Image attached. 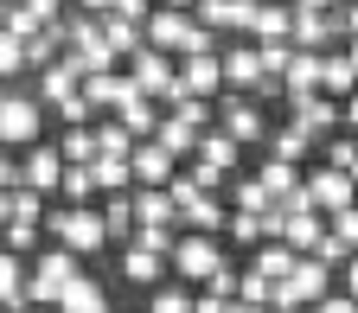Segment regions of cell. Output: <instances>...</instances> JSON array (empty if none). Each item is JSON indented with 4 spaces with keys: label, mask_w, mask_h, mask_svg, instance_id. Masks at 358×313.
<instances>
[{
    "label": "cell",
    "mask_w": 358,
    "mask_h": 313,
    "mask_svg": "<svg viewBox=\"0 0 358 313\" xmlns=\"http://www.w3.org/2000/svg\"><path fill=\"white\" fill-rule=\"evenodd\" d=\"M38 231L52 237V243H64V249H77V256H103V249H109V231H103V211H96V198H90V205L45 198Z\"/></svg>",
    "instance_id": "obj_1"
},
{
    "label": "cell",
    "mask_w": 358,
    "mask_h": 313,
    "mask_svg": "<svg viewBox=\"0 0 358 313\" xmlns=\"http://www.w3.org/2000/svg\"><path fill=\"white\" fill-rule=\"evenodd\" d=\"M77 268H83L77 249H64V243H38V249H32V268H26V300H32V307H52Z\"/></svg>",
    "instance_id": "obj_2"
},
{
    "label": "cell",
    "mask_w": 358,
    "mask_h": 313,
    "mask_svg": "<svg viewBox=\"0 0 358 313\" xmlns=\"http://www.w3.org/2000/svg\"><path fill=\"white\" fill-rule=\"evenodd\" d=\"M231 256H224V237H211V231H179L173 237V249H166V275H179V282H205L211 268H224Z\"/></svg>",
    "instance_id": "obj_3"
},
{
    "label": "cell",
    "mask_w": 358,
    "mask_h": 313,
    "mask_svg": "<svg viewBox=\"0 0 358 313\" xmlns=\"http://www.w3.org/2000/svg\"><path fill=\"white\" fill-rule=\"evenodd\" d=\"M32 141H45V103L26 96V89H13V83H0V147L20 154Z\"/></svg>",
    "instance_id": "obj_4"
},
{
    "label": "cell",
    "mask_w": 358,
    "mask_h": 313,
    "mask_svg": "<svg viewBox=\"0 0 358 313\" xmlns=\"http://www.w3.org/2000/svg\"><path fill=\"white\" fill-rule=\"evenodd\" d=\"M327 288H333V268H327L320 256H294V268L275 282V300H268V307H282V313H307Z\"/></svg>",
    "instance_id": "obj_5"
},
{
    "label": "cell",
    "mask_w": 358,
    "mask_h": 313,
    "mask_svg": "<svg viewBox=\"0 0 358 313\" xmlns=\"http://www.w3.org/2000/svg\"><path fill=\"white\" fill-rule=\"evenodd\" d=\"M211 128H224L237 147H262V134H268L262 103H250L243 89H217V122H211Z\"/></svg>",
    "instance_id": "obj_6"
},
{
    "label": "cell",
    "mask_w": 358,
    "mask_h": 313,
    "mask_svg": "<svg viewBox=\"0 0 358 313\" xmlns=\"http://www.w3.org/2000/svg\"><path fill=\"white\" fill-rule=\"evenodd\" d=\"M301 192H307V205L320 211V217H333V211H345V205L358 198V179L320 160V166H307V173H301Z\"/></svg>",
    "instance_id": "obj_7"
},
{
    "label": "cell",
    "mask_w": 358,
    "mask_h": 313,
    "mask_svg": "<svg viewBox=\"0 0 358 313\" xmlns=\"http://www.w3.org/2000/svg\"><path fill=\"white\" fill-rule=\"evenodd\" d=\"M262 231L275 237V243H288L294 256H307L313 243L327 237V217H320V211H282V205H268V211H262Z\"/></svg>",
    "instance_id": "obj_8"
},
{
    "label": "cell",
    "mask_w": 358,
    "mask_h": 313,
    "mask_svg": "<svg viewBox=\"0 0 358 313\" xmlns=\"http://www.w3.org/2000/svg\"><path fill=\"white\" fill-rule=\"evenodd\" d=\"M224 89V71H217V52H186L173 58V96H217Z\"/></svg>",
    "instance_id": "obj_9"
},
{
    "label": "cell",
    "mask_w": 358,
    "mask_h": 313,
    "mask_svg": "<svg viewBox=\"0 0 358 313\" xmlns=\"http://www.w3.org/2000/svg\"><path fill=\"white\" fill-rule=\"evenodd\" d=\"M128 83L141 89V96L166 103V96H173V52H154V45H141V52H128Z\"/></svg>",
    "instance_id": "obj_10"
},
{
    "label": "cell",
    "mask_w": 358,
    "mask_h": 313,
    "mask_svg": "<svg viewBox=\"0 0 358 313\" xmlns=\"http://www.w3.org/2000/svg\"><path fill=\"white\" fill-rule=\"evenodd\" d=\"M58 179H64V154H58L52 141L20 147V186H32V192H45V198H58Z\"/></svg>",
    "instance_id": "obj_11"
},
{
    "label": "cell",
    "mask_w": 358,
    "mask_h": 313,
    "mask_svg": "<svg viewBox=\"0 0 358 313\" xmlns=\"http://www.w3.org/2000/svg\"><path fill=\"white\" fill-rule=\"evenodd\" d=\"M173 166H179V160L148 134V141H134V147H128V186H166Z\"/></svg>",
    "instance_id": "obj_12"
},
{
    "label": "cell",
    "mask_w": 358,
    "mask_h": 313,
    "mask_svg": "<svg viewBox=\"0 0 358 313\" xmlns=\"http://www.w3.org/2000/svg\"><path fill=\"white\" fill-rule=\"evenodd\" d=\"M115 268H122V282H134V288H160L166 282V256L148 249V243H122Z\"/></svg>",
    "instance_id": "obj_13"
},
{
    "label": "cell",
    "mask_w": 358,
    "mask_h": 313,
    "mask_svg": "<svg viewBox=\"0 0 358 313\" xmlns=\"http://www.w3.org/2000/svg\"><path fill=\"white\" fill-rule=\"evenodd\" d=\"M52 313H109V294H103V282L90 275V268H77L64 282V294L52 300Z\"/></svg>",
    "instance_id": "obj_14"
},
{
    "label": "cell",
    "mask_w": 358,
    "mask_h": 313,
    "mask_svg": "<svg viewBox=\"0 0 358 313\" xmlns=\"http://www.w3.org/2000/svg\"><path fill=\"white\" fill-rule=\"evenodd\" d=\"M224 217H231L224 192H192L186 205H179V231H211V237H224Z\"/></svg>",
    "instance_id": "obj_15"
},
{
    "label": "cell",
    "mask_w": 358,
    "mask_h": 313,
    "mask_svg": "<svg viewBox=\"0 0 358 313\" xmlns=\"http://www.w3.org/2000/svg\"><path fill=\"white\" fill-rule=\"evenodd\" d=\"M288 122H294V128H307L313 141H320V134H333V128H339V103L313 89V96H294V103H288Z\"/></svg>",
    "instance_id": "obj_16"
},
{
    "label": "cell",
    "mask_w": 358,
    "mask_h": 313,
    "mask_svg": "<svg viewBox=\"0 0 358 313\" xmlns=\"http://www.w3.org/2000/svg\"><path fill=\"white\" fill-rule=\"evenodd\" d=\"M77 89H83V103H90V109H109V115H115V103H128V96H134L128 71H96V77H83Z\"/></svg>",
    "instance_id": "obj_17"
},
{
    "label": "cell",
    "mask_w": 358,
    "mask_h": 313,
    "mask_svg": "<svg viewBox=\"0 0 358 313\" xmlns=\"http://www.w3.org/2000/svg\"><path fill=\"white\" fill-rule=\"evenodd\" d=\"M26 256H13L7 243H0V313H26Z\"/></svg>",
    "instance_id": "obj_18"
},
{
    "label": "cell",
    "mask_w": 358,
    "mask_h": 313,
    "mask_svg": "<svg viewBox=\"0 0 358 313\" xmlns=\"http://www.w3.org/2000/svg\"><path fill=\"white\" fill-rule=\"evenodd\" d=\"M199 134H205V128H192V122H179L173 109H160V122H154V141H160V147H166V154H173L179 166L192 160V147H199Z\"/></svg>",
    "instance_id": "obj_19"
},
{
    "label": "cell",
    "mask_w": 358,
    "mask_h": 313,
    "mask_svg": "<svg viewBox=\"0 0 358 313\" xmlns=\"http://www.w3.org/2000/svg\"><path fill=\"white\" fill-rule=\"evenodd\" d=\"M320 89V52H294L288 64H282V96L294 103V96H313ZM282 103V109H288Z\"/></svg>",
    "instance_id": "obj_20"
},
{
    "label": "cell",
    "mask_w": 358,
    "mask_h": 313,
    "mask_svg": "<svg viewBox=\"0 0 358 313\" xmlns=\"http://www.w3.org/2000/svg\"><path fill=\"white\" fill-rule=\"evenodd\" d=\"M134 198V224H173L179 231V205L166 198V186H128Z\"/></svg>",
    "instance_id": "obj_21"
},
{
    "label": "cell",
    "mask_w": 358,
    "mask_h": 313,
    "mask_svg": "<svg viewBox=\"0 0 358 313\" xmlns=\"http://www.w3.org/2000/svg\"><path fill=\"white\" fill-rule=\"evenodd\" d=\"M32 77H38V83H32V96H38V103H52V109L77 96V71H71L64 58H58V64H45V71H32Z\"/></svg>",
    "instance_id": "obj_22"
},
{
    "label": "cell",
    "mask_w": 358,
    "mask_h": 313,
    "mask_svg": "<svg viewBox=\"0 0 358 313\" xmlns=\"http://www.w3.org/2000/svg\"><path fill=\"white\" fill-rule=\"evenodd\" d=\"M64 20H52V26H38L32 38H26V71H45V64H58L64 58Z\"/></svg>",
    "instance_id": "obj_23"
},
{
    "label": "cell",
    "mask_w": 358,
    "mask_h": 313,
    "mask_svg": "<svg viewBox=\"0 0 358 313\" xmlns=\"http://www.w3.org/2000/svg\"><path fill=\"white\" fill-rule=\"evenodd\" d=\"M224 205H231V211H268L275 198H268V186L256 173H231V179H224Z\"/></svg>",
    "instance_id": "obj_24"
},
{
    "label": "cell",
    "mask_w": 358,
    "mask_h": 313,
    "mask_svg": "<svg viewBox=\"0 0 358 313\" xmlns=\"http://www.w3.org/2000/svg\"><path fill=\"white\" fill-rule=\"evenodd\" d=\"M313 154H320L327 166H339V173H352V179H358V134H352V128L320 134V141H313Z\"/></svg>",
    "instance_id": "obj_25"
},
{
    "label": "cell",
    "mask_w": 358,
    "mask_h": 313,
    "mask_svg": "<svg viewBox=\"0 0 358 313\" xmlns=\"http://www.w3.org/2000/svg\"><path fill=\"white\" fill-rule=\"evenodd\" d=\"M352 89H358V77H352V64H345V52H339V45H327V52H320V96H352Z\"/></svg>",
    "instance_id": "obj_26"
},
{
    "label": "cell",
    "mask_w": 358,
    "mask_h": 313,
    "mask_svg": "<svg viewBox=\"0 0 358 313\" xmlns=\"http://www.w3.org/2000/svg\"><path fill=\"white\" fill-rule=\"evenodd\" d=\"M96 211H103L109 243H128V237H134V198H128V192H103V198H96Z\"/></svg>",
    "instance_id": "obj_27"
},
{
    "label": "cell",
    "mask_w": 358,
    "mask_h": 313,
    "mask_svg": "<svg viewBox=\"0 0 358 313\" xmlns=\"http://www.w3.org/2000/svg\"><path fill=\"white\" fill-rule=\"evenodd\" d=\"M115 122L134 134V141H148V134H154V122H160V103L154 96H141V89H134V96L128 103H115Z\"/></svg>",
    "instance_id": "obj_28"
},
{
    "label": "cell",
    "mask_w": 358,
    "mask_h": 313,
    "mask_svg": "<svg viewBox=\"0 0 358 313\" xmlns=\"http://www.w3.org/2000/svg\"><path fill=\"white\" fill-rule=\"evenodd\" d=\"M237 154H243V147H237L224 128H205L199 147H192V160H205V166H217V173H237Z\"/></svg>",
    "instance_id": "obj_29"
},
{
    "label": "cell",
    "mask_w": 358,
    "mask_h": 313,
    "mask_svg": "<svg viewBox=\"0 0 358 313\" xmlns=\"http://www.w3.org/2000/svg\"><path fill=\"white\" fill-rule=\"evenodd\" d=\"M262 147H268V154H275V160H294V166H301V160L313 154V134L288 122V128H268V134H262Z\"/></svg>",
    "instance_id": "obj_30"
},
{
    "label": "cell",
    "mask_w": 358,
    "mask_h": 313,
    "mask_svg": "<svg viewBox=\"0 0 358 313\" xmlns=\"http://www.w3.org/2000/svg\"><path fill=\"white\" fill-rule=\"evenodd\" d=\"M250 268H256V275H268V282H282L288 268H294V249H288V243H275V237H262V243L250 249Z\"/></svg>",
    "instance_id": "obj_31"
},
{
    "label": "cell",
    "mask_w": 358,
    "mask_h": 313,
    "mask_svg": "<svg viewBox=\"0 0 358 313\" xmlns=\"http://www.w3.org/2000/svg\"><path fill=\"white\" fill-rule=\"evenodd\" d=\"M288 20H294L288 0H256V26H250V38H288Z\"/></svg>",
    "instance_id": "obj_32"
},
{
    "label": "cell",
    "mask_w": 358,
    "mask_h": 313,
    "mask_svg": "<svg viewBox=\"0 0 358 313\" xmlns=\"http://www.w3.org/2000/svg\"><path fill=\"white\" fill-rule=\"evenodd\" d=\"M96 20H103V38H109V52H115V58H128V52H141V45H148L141 26L122 20V13H96Z\"/></svg>",
    "instance_id": "obj_33"
},
{
    "label": "cell",
    "mask_w": 358,
    "mask_h": 313,
    "mask_svg": "<svg viewBox=\"0 0 358 313\" xmlns=\"http://www.w3.org/2000/svg\"><path fill=\"white\" fill-rule=\"evenodd\" d=\"M52 147L64 154V166H90V160H96V134H90V122H83V128H64Z\"/></svg>",
    "instance_id": "obj_34"
},
{
    "label": "cell",
    "mask_w": 358,
    "mask_h": 313,
    "mask_svg": "<svg viewBox=\"0 0 358 313\" xmlns=\"http://www.w3.org/2000/svg\"><path fill=\"white\" fill-rule=\"evenodd\" d=\"M90 179H96V198L103 192H128V160L122 154H96L90 160Z\"/></svg>",
    "instance_id": "obj_35"
},
{
    "label": "cell",
    "mask_w": 358,
    "mask_h": 313,
    "mask_svg": "<svg viewBox=\"0 0 358 313\" xmlns=\"http://www.w3.org/2000/svg\"><path fill=\"white\" fill-rule=\"evenodd\" d=\"M224 237H231L237 249H256L268 231H262V211H231V217H224Z\"/></svg>",
    "instance_id": "obj_36"
},
{
    "label": "cell",
    "mask_w": 358,
    "mask_h": 313,
    "mask_svg": "<svg viewBox=\"0 0 358 313\" xmlns=\"http://www.w3.org/2000/svg\"><path fill=\"white\" fill-rule=\"evenodd\" d=\"M148 313H192V282H160L148 294Z\"/></svg>",
    "instance_id": "obj_37"
},
{
    "label": "cell",
    "mask_w": 358,
    "mask_h": 313,
    "mask_svg": "<svg viewBox=\"0 0 358 313\" xmlns=\"http://www.w3.org/2000/svg\"><path fill=\"white\" fill-rule=\"evenodd\" d=\"M231 300H243V307H268V300H275V282L256 275V268H237V294H231Z\"/></svg>",
    "instance_id": "obj_38"
},
{
    "label": "cell",
    "mask_w": 358,
    "mask_h": 313,
    "mask_svg": "<svg viewBox=\"0 0 358 313\" xmlns=\"http://www.w3.org/2000/svg\"><path fill=\"white\" fill-rule=\"evenodd\" d=\"M38 237H45V231H38V224H26V217H7V224H0V243H7L13 256H32Z\"/></svg>",
    "instance_id": "obj_39"
},
{
    "label": "cell",
    "mask_w": 358,
    "mask_h": 313,
    "mask_svg": "<svg viewBox=\"0 0 358 313\" xmlns=\"http://www.w3.org/2000/svg\"><path fill=\"white\" fill-rule=\"evenodd\" d=\"M90 134H96V154H122V160H128V147H134V134H128L115 115H109V122H90Z\"/></svg>",
    "instance_id": "obj_40"
},
{
    "label": "cell",
    "mask_w": 358,
    "mask_h": 313,
    "mask_svg": "<svg viewBox=\"0 0 358 313\" xmlns=\"http://www.w3.org/2000/svg\"><path fill=\"white\" fill-rule=\"evenodd\" d=\"M26 77V38L20 32H0V83Z\"/></svg>",
    "instance_id": "obj_41"
},
{
    "label": "cell",
    "mask_w": 358,
    "mask_h": 313,
    "mask_svg": "<svg viewBox=\"0 0 358 313\" xmlns=\"http://www.w3.org/2000/svg\"><path fill=\"white\" fill-rule=\"evenodd\" d=\"M327 231H333L345 249H358V198H352L345 211H333V217H327Z\"/></svg>",
    "instance_id": "obj_42"
},
{
    "label": "cell",
    "mask_w": 358,
    "mask_h": 313,
    "mask_svg": "<svg viewBox=\"0 0 358 313\" xmlns=\"http://www.w3.org/2000/svg\"><path fill=\"white\" fill-rule=\"evenodd\" d=\"M307 313H358V300H352V294H345V288H339V294H333V288H327V294H320V300H313V307H307Z\"/></svg>",
    "instance_id": "obj_43"
},
{
    "label": "cell",
    "mask_w": 358,
    "mask_h": 313,
    "mask_svg": "<svg viewBox=\"0 0 358 313\" xmlns=\"http://www.w3.org/2000/svg\"><path fill=\"white\" fill-rule=\"evenodd\" d=\"M26 13H32V26H52V20H64V0H26Z\"/></svg>",
    "instance_id": "obj_44"
},
{
    "label": "cell",
    "mask_w": 358,
    "mask_h": 313,
    "mask_svg": "<svg viewBox=\"0 0 358 313\" xmlns=\"http://www.w3.org/2000/svg\"><path fill=\"white\" fill-rule=\"evenodd\" d=\"M109 13H122V20H134V26H141V20L154 13V0H109Z\"/></svg>",
    "instance_id": "obj_45"
},
{
    "label": "cell",
    "mask_w": 358,
    "mask_h": 313,
    "mask_svg": "<svg viewBox=\"0 0 358 313\" xmlns=\"http://www.w3.org/2000/svg\"><path fill=\"white\" fill-rule=\"evenodd\" d=\"M7 186H20V154L0 147V192H7Z\"/></svg>",
    "instance_id": "obj_46"
},
{
    "label": "cell",
    "mask_w": 358,
    "mask_h": 313,
    "mask_svg": "<svg viewBox=\"0 0 358 313\" xmlns=\"http://www.w3.org/2000/svg\"><path fill=\"white\" fill-rule=\"evenodd\" d=\"M339 32L358 38V0H345V7H339ZM345 38H339V45H345Z\"/></svg>",
    "instance_id": "obj_47"
},
{
    "label": "cell",
    "mask_w": 358,
    "mask_h": 313,
    "mask_svg": "<svg viewBox=\"0 0 358 313\" xmlns=\"http://www.w3.org/2000/svg\"><path fill=\"white\" fill-rule=\"evenodd\" d=\"M339 52H345V64H352V77H358V38H345Z\"/></svg>",
    "instance_id": "obj_48"
},
{
    "label": "cell",
    "mask_w": 358,
    "mask_h": 313,
    "mask_svg": "<svg viewBox=\"0 0 358 313\" xmlns=\"http://www.w3.org/2000/svg\"><path fill=\"white\" fill-rule=\"evenodd\" d=\"M7 217H13V186H7V192H0V224H7Z\"/></svg>",
    "instance_id": "obj_49"
},
{
    "label": "cell",
    "mask_w": 358,
    "mask_h": 313,
    "mask_svg": "<svg viewBox=\"0 0 358 313\" xmlns=\"http://www.w3.org/2000/svg\"><path fill=\"white\" fill-rule=\"evenodd\" d=\"M77 7H83V13H109V0H77Z\"/></svg>",
    "instance_id": "obj_50"
},
{
    "label": "cell",
    "mask_w": 358,
    "mask_h": 313,
    "mask_svg": "<svg viewBox=\"0 0 358 313\" xmlns=\"http://www.w3.org/2000/svg\"><path fill=\"white\" fill-rule=\"evenodd\" d=\"M288 7H339V0H288Z\"/></svg>",
    "instance_id": "obj_51"
},
{
    "label": "cell",
    "mask_w": 358,
    "mask_h": 313,
    "mask_svg": "<svg viewBox=\"0 0 358 313\" xmlns=\"http://www.w3.org/2000/svg\"><path fill=\"white\" fill-rule=\"evenodd\" d=\"M160 7H192V0H160Z\"/></svg>",
    "instance_id": "obj_52"
},
{
    "label": "cell",
    "mask_w": 358,
    "mask_h": 313,
    "mask_svg": "<svg viewBox=\"0 0 358 313\" xmlns=\"http://www.w3.org/2000/svg\"><path fill=\"white\" fill-rule=\"evenodd\" d=\"M26 313H52V307H26Z\"/></svg>",
    "instance_id": "obj_53"
}]
</instances>
